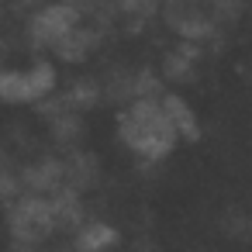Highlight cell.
Returning a JSON list of instances; mask_svg holds the SVG:
<instances>
[{
	"mask_svg": "<svg viewBox=\"0 0 252 252\" xmlns=\"http://www.w3.org/2000/svg\"><path fill=\"white\" fill-rule=\"evenodd\" d=\"M18 252H49V249H42V245H21Z\"/></svg>",
	"mask_w": 252,
	"mask_h": 252,
	"instance_id": "cell-25",
	"label": "cell"
},
{
	"mask_svg": "<svg viewBox=\"0 0 252 252\" xmlns=\"http://www.w3.org/2000/svg\"><path fill=\"white\" fill-rule=\"evenodd\" d=\"M59 252H76V245H73V242H69V245H66V249H59Z\"/></svg>",
	"mask_w": 252,
	"mask_h": 252,
	"instance_id": "cell-26",
	"label": "cell"
},
{
	"mask_svg": "<svg viewBox=\"0 0 252 252\" xmlns=\"http://www.w3.org/2000/svg\"><path fill=\"white\" fill-rule=\"evenodd\" d=\"M63 97H66V104H69V111H94L97 104H104V87H100V80L97 76H76L66 90H59Z\"/></svg>",
	"mask_w": 252,
	"mask_h": 252,
	"instance_id": "cell-13",
	"label": "cell"
},
{
	"mask_svg": "<svg viewBox=\"0 0 252 252\" xmlns=\"http://www.w3.org/2000/svg\"><path fill=\"white\" fill-rule=\"evenodd\" d=\"M0 4H7V0H0Z\"/></svg>",
	"mask_w": 252,
	"mask_h": 252,
	"instance_id": "cell-29",
	"label": "cell"
},
{
	"mask_svg": "<svg viewBox=\"0 0 252 252\" xmlns=\"http://www.w3.org/2000/svg\"><path fill=\"white\" fill-rule=\"evenodd\" d=\"M25 73H28V87H32V104L52 97V94L59 90V69H56V63H49L45 56H38Z\"/></svg>",
	"mask_w": 252,
	"mask_h": 252,
	"instance_id": "cell-14",
	"label": "cell"
},
{
	"mask_svg": "<svg viewBox=\"0 0 252 252\" xmlns=\"http://www.w3.org/2000/svg\"><path fill=\"white\" fill-rule=\"evenodd\" d=\"M131 94H135V100H162V94H166V76L156 73V69H149V66H142V69H135V87H131Z\"/></svg>",
	"mask_w": 252,
	"mask_h": 252,
	"instance_id": "cell-18",
	"label": "cell"
},
{
	"mask_svg": "<svg viewBox=\"0 0 252 252\" xmlns=\"http://www.w3.org/2000/svg\"><path fill=\"white\" fill-rule=\"evenodd\" d=\"M159 0H118V18H142V21H152L159 14Z\"/></svg>",
	"mask_w": 252,
	"mask_h": 252,
	"instance_id": "cell-20",
	"label": "cell"
},
{
	"mask_svg": "<svg viewBox=\"0 0 252 252\" xmlns=\"http://www.w3.org/2000/svg\"><path fill=\"white\" fill-rule=\"evenodd\" d=\"M83 135H87V121H83L80 111H66V114L49 118V138H52V145H56L59 152L80 149Z\"/></svg>",
	"mask_w": 252,
	"mask_h": 252,
	"instance_id": "cell-12",
	"label": "cell"
},
{
	"mask_svg": "<svg viewBox=\"0 0 252 252\" xmlns=\"http://www.w3.org/2000/svg\"><path fill=\"white\" fill-rule=\"evenodd\" d=\"M4 166H11V156H7V149H4V145H0V169H4Z\"/></svg>",
	"mask_w": 252,
	"mask_h": 252,
	"instance_id": "cell-24",
	"label": "cell"
},
{
	"mask_svg": "<svg viewBox=\"0 0 252 252\" xmlns=\"http://www.w3.org/2000/svg\"><path fill=\"white\" fill-rule=\"evenodd\" d=\"M0 104H32V87L25 69H0Z\"/></svg>",
	"mask_w": 252,
	"mask_h": 252,
	"instance_id": "cell-17",
	"label": "cell"
},
{
	"mask_svg": "<svg viewBox=\"0 0 252 252\" xmlns=\"http://www.w3.org/2000/svg\"><path fill=\"white\" fill-rule=\"evenodd\" d=\"M204 4H207L211 18H214V21H218L221 28H228V25L242 21L245 7H249V0H204Z\"/></svg>",
	"mask_w": 252,
	"mask_h": 252,
	"instance_id": "cell-19",
	"label": "cell"
},
{
	"mask_svg": "<svg viewBox=\"0 0 252 252\" xmlns=\"http://www.w3.org/2000/svg\"><path fill=\"white\" fill-rule=\"evenodd\" d=\"M66 4H69L73 11H80V18H83V21H90V18L104 7V0H66Z\"/></svg>",
	"mask_w": 252,
	"mask_h": 252,
	"instance_id": "cell-22",
	"label": "cell"
},
{
	"mask_svg": "<svg viewBox=\"0 0 252 252\" xmlns=\"http://www.w3.org/2000/svg\"><path fill=\"white\" fill-rule=\"evenodd\" d=\"M104 28L100 25H94V21H80L69 35H63L56 45H52V56L59 59V63H69V66H80V63H87L100 45H104Z\"/></svg>",
	"mask_w": 252,
	"mask_h": 252,
	"instance_id": "cell-5",
	"label": "cell"
},
{
	"mask_svg": "<svg viewBox=\"0 0 252 252\" xmlns=\"http://www.w3.org/2000/svg\"><path fill=\"white\" fill-rule=\"evenodd\" d=\"M200 59H204V45L180 38V45L166 49V56H162V76L169 83H193Z\"/></svg>",
	"mask_w": 252,
	"mask_h": 252,
	"instance_id": "cell-7",
	"label": "cell"
},
{
	"mask_svg": "<svg viewBox=\"0 0 252 252\" xmlns=\"http://www.w3.org/2000/svg\"><path fill=\"white\" fill-rule=\"evenodd\" d=\"M97 183H100V159H97V152H90V149L66 152V187H73L80 193H90V190H97Z\"/></svg>",
	"mask_w": 252,
	"mask_h": 252,
	"instance_id": "cell-10",
	"label": "cell"
},
{
	"mask_svg": "<svg viewBox=\"0 0 252 252\" xmlns=\"http://www.w3.org/2000/svg\"><path fill=\"white\" fill-rule=\"evenodd\" d=\"M18 173H21V187L32 190V193H45L49 197L52 190L66 187V159H59V156L35 159V162H28Z\"/></svg>",
	"mask_w": 252,
	"mask_h": 252,
	"instance_id": "cell-6",
	"label": "cell"
},
{
	"mask_svg": "<svg viewBox=\"0 0 252 252\" xmlns=\"http://www.w3.org/2000/svg\"><path fill=\"white\" fill-rule=\"evenodd\" d=\"M162 111L169 114V121H173L180 142H187V145H197V142H200V121H197V111L190 107L187 97L166 90V94H162Z\"/></svg>",
	"mask_w": 252,
	"mask_h": 252,
	"instance_id": "cell-11",
	"label": "cell"
},
{
	"mask_svg": "<svg viewBox=\"0 0 252 252\" xmlns=\"http://www.w3.org/2000/svg\"><path fill=\"white\" fill-rule=\"evenodd\" d=\"M162 18L173 28L176 38L183 42H197V45H211L221 35V25L211 18L207 4H197V0H180V4H162Z\"/></svg>",
	"mask_w": 252,
	"mask_h": 252,
	"instance_id": "cell-4",
	"label": "cell"
},
{
	"mask_svg": "<svg viewBox=\"0 0 252 252\" xmlns=\"http://www.w3.org/2000/svg\"><path fill=\"white\" fill-rule=\"evenodd\" d=\"M114 118H118V138L135 156L138 173L152 176V169L162 159H169V152L180 142L169 114L162 111V100H131Z\"/></svg>",
	"mask_w": 252,
	"mask_h": 252,
	"instance_id": "cell-1",
	"label": "cell"
},
{
	"mask_svg": "<svg viewBox=\"0 0 252 252\" xmlns=\"http://www.w3.org/2000/svg\"><path fill=\"white\" fill-rule=\"evenodd\" d=\"M76 252H114L121 245V231L118 224L104 221V218H87L80 224V231L73 235Z\"/></svg>",
	"mask_w": 252,
	"mask_h": 252,
	"instance_id": "cell-9",
	"label": "cell"
},
{
	"mask_svg": "<svg viewBox=\"0 0 252 252\" xmlns=\"http://www.w3.org/2000/svg\"><path fill=\"white\" fill-rule=\"evenodd\" d=\"M159 4H180V0H159Z\"/></svg>",
	"mask_w": 252,
	"mask_h": 252,
	"instance_id": "cell-27",
	"label": "cell"
},
{
	"mask_svg": "<svg viewBox=\"0 0 252 252\" xmlns=\"http://www.w3.org/2000/svg\"><path fill=\"white\" fill-rule=\"evenodd\" d=\"M190 252H211V249H190Z\"/></svg>",
	"mask_w": 252,
	"mask_h": 252,
	"instance_id": "cell-28",
	"label": "cell"
},
{
	"mask_svg": "<svg viewBox=\"0 0 252 252\" xmlns=\"http://www.w3.org/2000/svg\"><path fill=\"white\" fill-rule=\"evenodd\" d=\"M221 231L231 238V242H252V211L242 207V204H228L218 218Z\"/></svg>",
	"mask_w": 252,
	"mask_h": 252,
	"instance_id": "cell-16",
	"label": "cell"
},
{
	"mask_svg": "<svg viewBox=\"0 0 252 252\" xmlns=\"http://www.w3.org/2000/svg\"><path fill=\"white\" fill-rule=\"evenodd\" d=\"M7 228L18 245H45L56 235V218H52L49 197L21 190V197L7 207Z\"/></svg>",
	"mask_w": 252,
	"mask_h": 252,
	"instance_id": "cell-2",
	"label": "cell"
},
{
	"mask_svg": "<svg viewBox=\"0 0 252 252\" xmlns=\"http://www.w3.org/2000/svg\"><path fill=\"white\" fill-rule=\"evenodd\" d=\"M100 87H104V100H111L114 107H125V104L135 100V94H131V87H135V69L114 66V69L104 73Z\"/></svg>",
	"mask_w": 252,
	"mask_h": 252,
	"instance_id": "cell-15",
	"label": "cell"
},
{
	"mask_svg": "<svg viewBox=\"0 0 252 252\" xmlns=\"http://www.w3.org/2000/svg\"><path fill=\"white\" fill-rule=\"evenodd\" d=\"M21 173H14L11 166L0 169V207H11L18 197H21Z\"/></svg>",
	"mask_w": 252,
	"mask_h": 252,
	"instance_id": "cell-21",
	"label": "cell"
},
{
	"mask_svg": "<svg viewBox=\"0 0 252 252\" xmlns=\"http://www.w3.org/2000/svg\"><path fill=\"white\" fill-rule=\"evenodd\" d=\"M7 52H11V49H7V42L0 38V69H4V59H7Z\"/></svg>",
	"mask_w": 252,
	"mask_h": 252,
	"instance_id": "cell-23",
	"label": "cell"
},
{
	"mask_svg": "<svg viewBox=\"0 0 252 252\" xmlns=\"http://www.w3.org/2000/svg\"><path fill=\"white\" fill-rule=\"evenodd\" d=\"M52 204V218H56V231L59 235H76L80 224L87 221V207H83V193L73 187H59L49 193Z\"/></svg>",
	"mask_w": 252,
	"mask_h": 252,
	"instance_id": "cell-8",
	"label": "cell"
},
{
	"mask_svg": "<svg viewBox=\"0 0 252 252\" xmlns=\"http://www.w3.org/2000/svg\"><path fill=\"white\" fill-rule=\"evenodd\" d=\"M80 11H73L66 0H52V4H38L28 21H25V42L35 49V52H52V45L69 35L76 25H80Z\"/></svg>",
	"mask_w": 252,
	"mask_h": 252,
	"instance_id": "cell-3",
	"label": "cell"
}]
</instances>
